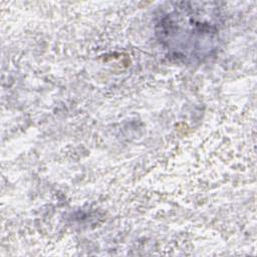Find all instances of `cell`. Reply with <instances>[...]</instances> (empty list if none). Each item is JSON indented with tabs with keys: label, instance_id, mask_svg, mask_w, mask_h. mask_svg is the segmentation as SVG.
I'll list each match as a JSON object with an SVG mask.
<instances>
[{
	"label": "cell",
	"instance_id": "cell-1",
	"mask_svg": "<svg viewBox=\"0 0 257 257\" xmlns=\"http://www.w3.org/2000/svg\"><path fill=\"white\" fill-rule=\"evenodd\" d=\"M223 25V14L217 3L174 2L160 10L155 30L169 57L195 63L217 52Z\"/></svg>",
	"mask_w": 257,
	"mask_h": 257
}]
</instances>
